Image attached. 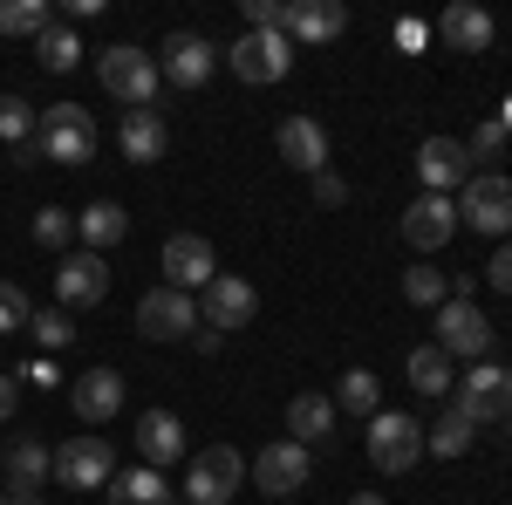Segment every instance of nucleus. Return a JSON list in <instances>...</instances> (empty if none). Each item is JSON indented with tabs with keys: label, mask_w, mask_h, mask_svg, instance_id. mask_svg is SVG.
<instances>
[{
	"label": "nucleus",
	"mask_w": 512,
	"mask_h": 505,
	"mask_svg": "<svg viewBox=\"0 0 512 505\" xmlns=\"http://www.w3.org/2000/svg\"><path fill=\"white\" fill-rule=\"evenodd\" d=\"M287 14H294V0H246L253 35H287Z\"/></svg>",
	"instance_id": "37"
},
{
	"label": "nucleus",
	"mask_w": 512,
	"mask_h": 505,
	"mask_svg": "<svg viewBox=\"0 0 512 505\" xmlns=\"http://www.w3.org/2000/svg\"><path fill=\"white\" fill-rule=\"evenodd\" d=\"M103 492H110V505H171V485H164V471H151V465L117 471Z\"/></svg>",
	"instance_id": "27"
},
{
	"label": "nucleus",
	"mask_w": 512,
	"mask_h": 505,
	"mask_svg": "<svg viewBox=\"0 0 512 505\" xmlns=\"http://www.w3.org/2000/svg\"><path fill=\"white\" fill-rule=\"evenodd\" d=\"M117 144H123V157H130V164H164V144H171L164 110H123Z\"/></svg>",
	"instance_id": "25"
},
{
	"label": "nucleus",
	"mask_w": 512,
	"mask_h": 505,
	"mask_svg": "<svg viewBox=\"0 0 512 505\" xmlns=\"http://www.w3.org/2000/svg\"><path fill=\"white\" fill-rule=\"evenodd\" d=\"M55 478H62L69 492H103V485L117 478L110 437H69V444L55 451Z\"/></svg>",
	"instance_id": "13"
},
{
	"label": "nucleus",
	"mask_w": 512,
	"mask_h": 505,
	"mask_svg": "<svg viewBox=\"0 0 512 505\" xmlns=\"http://www.w3.org/2000/svg\"><path fill=\"white\" fill-rule=\"evenodd\" d=\"M239 478H246V458H239L233 444H205L185 471V499L192 505H226L239 492Z\"/></svg>",
	"instance_id": "7"
},
{
	"label": "nucleus",
	"mask_w": 512,
	"mask_h": 505,
	"mask_svg": "<svg viewBox=\"0 0 512 505\" xmlns=\"http://www.w3.org/2000/svg\"><path fill=\"white\" fill-rule=\"evenodd\" d=\"M96 82H103L117 103H130V110H151V103H158V89H164L158 55H144L137 41H117V48H103V55H96Z\"/></svg>",
	"instance_id": "2"
},
{
	"label": "nucleus",
	"mask_w": 512,
	"mask_h": 505,
	"mask_svg": "<svg viewBox=\"0 0 512 505\" xmlns=\"http://www.w3.org/2000/svg\"><path fill=\"white\" fill-rule=\"evenodd\" d=\"M7 505H48L41 492H7Z\"/></svg>",
	"instance_id": "43"
},
{
	"label": "nucleus",
	"mask_w": 512,
	"mask_h": 505,
	"mask_svg": "<svg viewBox=\"0 0 512 505\" xmlns=\"http://www.w3.org/2000/svg\"><path fill=\"white\" fill-rule=\"evenodd\" d=\"M253 308H260V294L239 280V273H219L212 287H205V301H198V314H205V328H219V335H233V328H246L253 321Z\"/></svg>",
	"instance_id": "17"
},
{
	"label": "nucleus",
	"mask_w": 512,
	"mask_h": 505,
	"mask_svg": "<svg viewBox=\"0 0 512 505\" xmlns=\"http://www.w3.org/2000/svg\"><path fill=\"white\" fill-rule=\"evenodd\" d=\"M417 178H424V192H437V198L465 192V178H472V151H465L458 137H424V144H417Z\"/></svg>",
	"instance_id": "15"
},
{
	"label": "nucleus",
	"mask_w": 512,
	"mask_h": 505,
	"mask_svg": "<svg viewBox=\"0 0 512 505\" xmlns=\"http://www.w3.org/2000/svg\"><path fill=\"white\" fill-rule=\"evenodd\" d=\"M403 301H410V308H444V301H451V280L437 267H410L403 273Z\"/></svg>",
	"instance_id": "34"
},
{
	"label": "nucleus",
	"mask_w": 512,
	"mask_h": 505,
	"mask_svg": "<svg viewBox=\"0 0 512 505\" xmlns=\"http://www.w3.org/2000/svg\"><path fill=\"white\" fill-rule=\"evenodd\" d=\"M485 280H492V294H512V246H499V253H492Z\"/></svg>",
	"instance_id": "41"
},
{
	"label": "nucleus",
	"mask_w": 512,
	"mask_h": 505,
	"mask_svg": "<svg viewBox=\"0 0 512 505\" xmlns=\"http://www.w3.org/2000/svg\"><path fill=\"white\" fill-rule=\"evenodd\" d=\"M424 458V424L417 417H403V410H376L369 417V465L376 471H410Z\"/></svg>",
	"instance_id": "4"
},
{
	"label": "nucleus",
	"mask_w": 512,
	"mask_h": 505,
	"mask_svg": "<svg viewBox=\"0 0 512 505\" xmlns=\"http://www.w3.org/2000/svg\"><path fill=\"white\" fill-rule=\"evenodd\" d=\"M35 157L41 164H89L96 157V117L82 103H55V110H35Z\"/></svg>",
	"instance_id": "1"
},
{
	"label": "nucleus",
	"mask_w": 512,
	"mask_h": 505,
	"mask_svg": "<svg viewBox=\"0 0 512 505\" xmlns=\"http://www.w3.org/2000/svg\"><path fill=\"white\" fill-rule=\"evenodd\" d=\"M458 226H472V233H485V239L512 233V178H499V171H472L465 192H458Z\"/></svg>",
	"instance_id": "3"
},
{
	"label": "nucleus",
	"mask_w": 512,
	"mask_h": 505,
	"mask_svg": "<svg viewBox=\"0 0 512 505\" xmlns=\"http://www.w3.org/2000/svg\"><path fill=\"white\" fill-rule=\"evenodd\" d=\"M437 41H444L451 55H485V48H492V14L472 7V0H458V7L437 14Z\"/></svg>",
	"instance_id": "18"
},
{
	"label": "nucleus",
	"mask_w": 512,
	"mask_h": 505,
	"mask_svg": "<svg viewBox=\"0 0 512 505\" xmlns=\"http://www.w3.org/2000/svg\"><path fill=\"white\" fill-rule=\"evenodd\" d=\"M451 233H458V198L424 192V198H410V205H403V239H410L417 253H444Z\"/></svg>",
	"instance_id": "14"
},
{
	"label": "nucleus",
	"mask_w": 512,
	"mask_h": 505,
	"mask_svg": "<svg viewBox=\"0 0 512 505\" xmlns=\"http://www.w3.org/2000/svg\"><path fill=\"white\" fill-rule=\"evenodd\" d=\"M0 144H35V110L21 96H0Z\"/></svg>",
	"instance_id": "36"
},
{
	"label": "nucleus",
	"mask_w": 512,
	"mask_h": 505,
	"mask_svg": "<svg viewBox=\"0 0 512 505\" xmlns=\"http://www.w3.org/2000/svg\"><path fill=\"white\" fill-rule=\"evenodd\" d=\"M226 62H233L239 82L267 89V82H280L287 69H294V41H287V35H253V28H246V35L226 48Z\"/></svg>",
	"instance_id": "9"
},
{
	"label": "nucleus",
	"mask_w": 512,
	"mask_h": 505,
	"mask_svg": "<svg viewBox=\"0 0 512 505\" xmlns=\"http://www.w3.org/2000/svg\"><path fill=\"white\" fill-rule=\"evenodd\" d=\"M0 505H7V492H0Z\"/></svg>",
	"instance_id": "46"
},
{
	"label": "nucleus",
	"mask_w": 512,
	"mask_h": 505,
	"mask_svg": "<svg viewBox=\"0 0 512 505\" xmlns=\"http://www.w3.org/2000/svg\"><path fill=\"white\" fill-rule=\"evenodd\" d=\"M274 144H280V157H287L294 171H308V178H321V171H328V130H321L315 117H287Z\"/></svg>",
	"instance_id": "19"
},
{
	"label": "nucleus",
	"mask_w": 512,
	"mask_h": 505,
	"mask_svg": "<svg viewBox=\"0 0 512 505\" xmlns=\"http://www.w3.org/2000/svg\"><path fill=\"white\" fill-rule=\"evenodd\" d=\"M308 471H315V451L294 444V437H274V444L253 458V485H260L267 499H294V492L308 485Z\"/></svg>",
	"instance_id": "10"
},
{
	"label": "nucleus",
	"mask_w": 512,
	"mask_h": 505,
	"mask_svg": "<svg viewBox=\"0 0 512 505\" xmlns=\"http://www.w3.org/2000/svg\"><path fill=\"white\" fill-rule=\"evenodd\" d=\"M158 267H164V287H178V294H205V287L219 280V260H212V246L198 233H171L164 253H158Z\"/></svg>",
	"instance_id": "12"
},
{
	"label": "nucleus",
	"mask_w": 512,
	"mask_h": 505,
	"mask_svg": "<svg viewBox=\"0 0 512 505\" xmlns=\"http://www.w3.org/2000/svg\"><path fill=\"white\" fill-rule=\"evenodd\" d=\"M308 185H315V205H328V212H335V205H349V185H342L335 171H321V178H308Z\"/></svg>",
	"instance_id": "40"
},
{
	"label": "nucleus",
	"mask_w": 512,
	"mask_h": 505,
	"mask_svg": "<svg viewBox=\"0 0 512 505\" xmlns=\"http://www.w3.org/2000/svg\"><path fill=\"white\" fill-rule=\"evenodd\" d=\"M137 451H144L151 471L178 465V458H185V424H178L171 410H144V417H137Z\"/></svg>",
	"instance_id": "23"
},
{
	"label": "nucleus",
	"mask_w": 512,
	"mask_h": 505,
	"mask_svg": "<svg viewBox=\"0 0 512 505\" xmlns=\"http://www.w3.org/2000/svg\"><path fill=\"white\" fill-rule=\"evenodd\" d=\"M55 21L48 0H0V35H41Z\"/></svg>",
	"instance_id": "33"
},
{
	"label": "nucleus",
	"mask_w": 512,
	"mask_h": 505,
	"mask_svg": "<svg viewBox=\"0 0 512 505\" xmlns=\"http://www.w3.org/2000/svg\"><path fill=\"white\" fill-rule=\"evenodd\" d=\"M335 417H342V410H335V396H321V389H301V396L287 403V437L315 451V444H328V437H335Z\"/></svg>",
	"instance_id": "20"
},
{
	"label": "nucleus",
	"mask_w": 512,
	"mask_h": 505,
	"mask_svg": "<svg viewBox=\"0 0 512 505\" xmlns=\"http://www.w3.org/2000/svg\"><path fill=\"white\" fill-rule=\"evenodd\" d=\"M472 444H478V424L458 410V403H444V417L424 430V451H437V458H465Z\"/></svg>",
	"instance_id": "26"
},
{
	"label": "nucleus",
	"mask_w": 512,
	"mask_h": 505,
	"mask_svg": "<svg viewBox=\"0 0 512 505\" xmlns=\"http://www.w3.org/2000/svg\"><path fill=\"white\" fill-rule=\"evenodd\" d=\"M342 28H349V7L342 0H294V14H287V41H308V48L335 41Z\"/></svg>",
	"instance_id": "24"
},
{
	"label": "nucleus",
	"mask_w": 512,
	"mask_h": 505,
	"mask_svg": "<svg viewBox=\"0 0 512 505\" xmlns=\"http://www.w3.org/2000/svg\"><path fill=\"white\" fill-rule=\"evenodd\" d=\"M349 505H390V499H383V492H355Z\"/></svg>",
	"instance_id": "44"
},
{
	"label": "nucleus",
	"mask_w": 512,
	"mask_h": 505,
	"mask_svg": "<svg viewBox=\"0 0 512 505\" xmlns=\"http://www.w3.org/2000/svg\"><path fill=\"white\" fill-rule=\"evenodd\" d=\"M212 69H219V48H212L205 35H192V28L164 35V48H158V76L171 82V89H205V82H212Z\"/></svg>",
	"instance_id": "8"
},
{
	"label": "nucleus",
	"mask_w": 512,
	"mask_h": 505,
	"mask_svg": "<svg viewBox=\"0 0 512 505\" xmlns=\"http://www.w3.org/2000/svg\"><path fill=\"white\" fill-rule=\"evenodd\" d=\"M28 335H35L48 355H62L69 342H76V321H69V308H35L28 314Z\"/></svg>",
	"instance_id": "32"
},
{
	"label": "nucleus",
	"mask_w": 512,
	"mask_h": 505,
	"mask_svg": "<svg viewBox=\"0 0 512 505\" xmlns=\"http://www.w3.org/2000/svg\"><path fill=\"white\" fill-rule=\"evenodd\" d=\"M28 294H21V287H14V280H0V335H21V328H28Z\"/></svg>",
	"instance_id": "38"
},
{
	"label": "nucleus",
	"mask_w": 512,
	"mask_h": 505,
	"mask_svg": "<svg viewBox=\"0 0 512 505\" xmlns=\"http://www.w3.org/2000/svg\"><path fill=\"white\" fill-rule=\"evenodd\" d=\"M14 410H21V376H7V369H0V424H7Z\"/></svg>",
	"instance_id": "42"
},
{
	"label": "nucleus",
	"mask_w": 512,
	"mask_h": 505,
	"mask_svg": "<svg viewBox=\"0 0 512 505\" xmlns=\"http://www.w3.org/2000/svg\"><path fill=\"white\" fill-rule=\"evenodd\" d=\"M0 471H7V492H41V485L55 478V451H48L41 437H14L7 458H0Z\"/></svg>",
	"instance_id": "21"
},
{
	"label": "nucleus",
	"mask_w": 512,
	"mask_h": 505,
	"mask_svg": "<svg viewBox=\"0 0 512 505\" xmlns=\"http://www.w3.org/2000/svg\"><path fill=\"white\" fill-rule=\"evenodd\" d=\"M103 294H110V260H103V253L82 246V253H69V260L55 267V301H62V308H96Z\"/></svg>",
	"instance_id": "16"
},
{
	"label": "nucleus",
	"mask_w": 512,
	"mask_h": 505,
	"mask_svg": "<svg viewBox=\"0 0 512 505\" xmlns=\"http://www.w3.org/2000/svg\"><path fill=\"white\" fill-rule=\"evenodd\" d=\"M76 233L89 239V253H110V246L130 233V212H123V205H110V198H96V205L76 219Z\"/></svg>",
	"instance_id": "30"
},
{
	"label": "nucleus",
	"mask_w": 512,
	"mask_h": 505,
	"mask_svg": "<svg viewBox=\"0 0 512 505\" xmlns=\"http://www.w3.org/2000/svg\"><path fill=\"white\" fill-rule=\"evenodd\" d=\"M69 403H76L82 424H110V417L123 410V376H117V369H89V376H76Z\"/></svg>",
	"instance_id": "22"
},
{
	"label": "nucleus",
	"mask_w": 512,
	"mask_h": 505,
	"mask_svg": "<svg viewBox=\"0 0 512 505\" xmlns=\"http://www.w3.org/2000/svg\"><path fill=\"white\" fill-rule=\"evenodd\" d=\"M335 410H355V417H376V410H383V383H376L369 369H349V376L335 383Z\"/></svg>",
	"instance_id": "31"
},
{
	"label": "nucleus",
	"mask_w": 512,
	"mask_h": 505,
	"mask_svg": "<svg viewBox=\"0 0 512 505\" xmlns=\"http://www.w3.org/2000/svg\"><path fill=\"white\" fill-rule=\"evenodd\" d=\"M499 123H506V130H512V103H506V117H499Z\"/></svg>",
	"instance_id": "45"
},
{
	"label": "nucleus",
	"mask_w": 512,
	"mask_h": 505,
	"mask_svg": "<svg viewBox=\"0 0 512 505\" xmlns=\"http://www.w3.org/2000/svg\"><path fill=\"white\" fill-rule=\"evenodd\" d=\"M192 328H198V301L178 294V287H151V294L137 301V335H144V342H185Z\"/></svg>",
	"instance_id": "11"
},
{
	"label": "nucleus",
	"mask_w": 512,
	"mask_h": 505,
	"mask_svg": "<svg viewBox=\"0 0 512 505\" xmlns=\"http://www.w3.org/2000/svg\"><path fill=\"white\" fill-rule=\"evenodd\" d=\"M437 349L444 355H472V362L492 355V321H485V308H478L472 294H451V301L437 308Z\"/></svg>",
	"instance_id": "5"
},
{
	"label": "nucleus",
	"mask_w": 512,
	"mask_h": 505,
	"mask_svg": "<svg viewBox=\"0 0 512 505\" xmlns=\"http://www.w3.org/2000/svg\"><path fill=\"white\" fill-rule=\"evenodd\" d=\"M410 389H417V396H451V389H458V376H451V355L437 349V342L410 349Z\"/></svg>",
	"instance_id": "28"
},
{
	"label": "nucleus",
	"mask_w": 512,
	"mask_h": 505,
	"mask_svg": "<svg viewBox=\"0 0 512 505\" xmlns=\"http://www.w3.org/2000/svg\"><path fill=\"white\" fill-rule=\"evenodd\" d=\"M451 403H458L472 424H499V417H512V369H499V362H472V376H458Z\"/></svg>",
	"instance_id": "6"
},
{
	"label": "nucleus",
	"mask_w": 512,
	"mask_h": 505,
	"mask_svg": "<svg viewBox=\"0 0 512 505\" xmlns=\"http://www.w3.org/2000/svg\"><path fill=\"white\" fill-rule=\"evenodd\" d=\"M506 144H512V130H506L499 117H485V123L472 130V144H465V151H472V164H485V157H499Z\"/></svg>",
	"instance_id": "39"
},
{
	"label": "nucleus",
	"mask_w": 512,
	"mask_h": 505,
	"mask_svg": "<svg viewBox=\"0 0 512 505\" xmlns=\"http://www.w3.org/2000/svg\"><path fill=\"white\" fill-rule=\"evenodd\" d=\"M69 239H76V212H62V205H41V212H35V246L62 253Z\"/></svg>",
	"instance_id": "35"
},
{
	"label": "nucleus",
	"mask_w": 512,
	"mask_h": 505,
	"mask_svg": "<svg viewBox=\"0 0 512 505\" xmlns=\"http://www.w3.org/2000/svg\"><path fill=\"white\" fill-rule=\"evenodd\" d=\"M35 62L48 69V76H69V69L82 62V41H76V28H69V21H48V28L35 35Z\"/></svg>",
	"instance_id": "29"
}]
</instances>
